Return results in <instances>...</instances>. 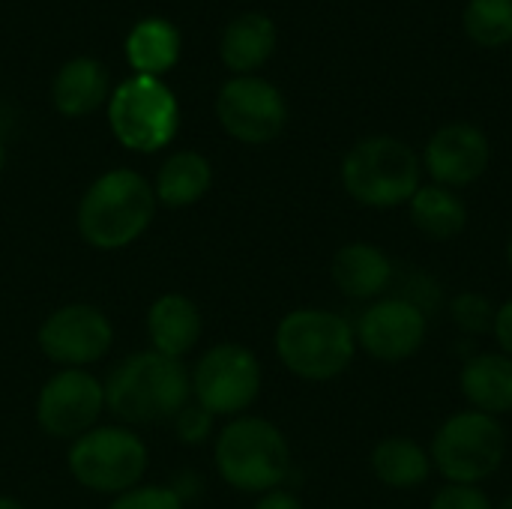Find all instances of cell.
Listing matches in <instances>:
<instances>
[{
	"label": "cell",
	"instance_id": "obj_7",
	"mask_svg": "<svg viewBox=\"0 0 512 509\" xmlns=\"http://www.w3.org/2000/svg\"><path fill=\"white\" fill-rule=\"evenodd\" d=\"M69 474L78 486L96 495H123L141 486L150 453L147 444L126 426H96L69 444Z\"/></svg>",
	"mask_w": 512,
	"mask_h": 509
},
{
	"label": "cell",
	"instance_id": "obj_13",
	"mask_svg": "<svg viewBox=\"0 0 512 509\" xmlns=\"http://www.w3.org/2000/svg\"><path fill=\"white\" fill-rule=\"evenodd\" d=\"M354 336L369 357L381 363H402L426 342V312L408 297H387L360 315Z\"/></svg>",
	"mask_w": 512,
	"mask_h": 509
},
{
	"label": "cell",
	"instance_id": "obj_5",
	"mask_svg": "<svg viewBox=\"0 0 512 509\" xmlns=\"http://www.w3.org/2000/svg\"><path fill=\"white\" fill-rule=\"evenodd\" d=\"M108 126L126 150L159 153L180 129V102L162 78L129 75L111 87Z\"/></svg>",
	"mask_w": 512,
	"mask_h": 509
},
{
	"label": "cell",
	"instance_id": "obj_4",
	"mask_svg": "<svg viewBox=\"0 0 512 509\" xmlns=\"http://www.w3.org/2000/svg\"><path fill=\"white\" fill-rule=\"evenodd\" d=\"M216 468L231 489L267 495L285 483L291 447L270 420L234 417L216 438Z\"/></svg>",
	"mask_w": 512,
	"mask_h": 509
},
{
	"label": "cell",
	"instance_id": "obj_14",
	"mask_svg": "<svg viewBox=\"0 0 512 509\" xmlns=\"http://www.w3.org/2000/svg\"><path fill=\"white\" fill-rule=\"evenodd\" d=\"M492 162L489 138L471 123L441 126L426 147V168L438 186L456 189L480 180Z\"/></svg>",
	"mask_w": 512,
	"mask_h": 509
},
{
	"label": "cell",
	"instance_id": "obj_1",
	"mask_svg": "<svg viewBox=\"0 0 512 509\" xmlns=\"http://www.w3.org/2000/svg\"><path fill=\"white\" fill-rule=\"evenodd\" d=\"M192 402V375L183 360L156 351L129 354L105 381V408L129 426L174 420Z\"/></svg>",
	"mask_w": 512,
	"mask_h": 509
},
{
	"label": "cell",
	"instance_id": "obj_15",
	"mask_svg": "<svg viewBox=\"0 0 512 509\" xmlns=\"http://www.w3.org/2000/svg\"><path fill=\"white\" fill-rule=\"evenodd\" d=\"M147 336H150V351L171 360H183L201 339L198 306L177 291L156 297L147 309Z\"/></svg>",
	"mask_w": 512,
	"mask_h": 509
},
{
	"label": "cell",
	"instance_id": "obj_26",
	"mask_svg": "<svg viewBox=\"0 0 512 509\" xmlns=\"http://www.w3.org/2000/svg\"><path fill=\"white\" fill-rule=\"evenodd\" d=\"M108 509H186V504L171 486H135L117 495Z\"/></svg>",
	"mask_w": 512,
	"mask_h": 509
},
{
	"label": "cell",
	"instance_id": "obj_12",
	"mask_svg": "<svg viewBox=\"0 0 512 509\" xmlns=\"http://www.w3.org/2000/svg\"><path fill=\"white\" fill-rule=\"evenodd\" d=\"M39 351L60 369H87L114 345V327L99 306L69 303L54 309L36 333Z\"/></svg>",
	"mask_w": 512,
	"mask_h": 509
},
{
	"label": "cell",
	"instance_id": "obj_25",
	"mask_svg": "<svg viewBox=\"0 0 512 509\" xmlns=\"http://www.w3.org/2000/svg\"><path fill=\"white\" fill-rule=\"evenodd\" d=\"M450 312H453V321L459 324V330H465V333H486V330H492L495 327V315H498V309L489 303V297H483L477 291L459 294L453 300Z\"/></svg>",
	"mask_w": 512,
	"mask_h": 509
},
{
	"label": "cell",
	"instance_id": "obj_23",
	"mask_svg": "<svg viewBox=\"0 0 512 509\" xmlns=\"http://www.w3.org/2000/svg\"><path fill=\"white\" fill-rule=\"evenodd\" d=\"M372 471L390 489H414L426 483L432 456L411 438H384L372 450Z\"/></svg>",
	"mask_w": 512,
	"mask_h": 509
},
{
	"label": "cell",
	"instance_id": "obj_21",
	"mask_svg": "<svg viewBox=\"0 0 512 509\" xmlns=\"http://www.w3.org/2000/svg\"><path fill=\"white\" fill-rule=\"evenodd\" d=\"M462 393L474 411L501 417L512 411V357L480 354L462 369Z\"/></svg>",
	"mask_w": 512,
	"mask_h": 509
},
{
	"label": "cell",
	"instance_id": "obj_22",
	"mask_svg": "<svg viewBox=\"0 0 512 509\" xmlns=\"http://www.w3.org/2000/svg\"><path fill=\"white\" fill-rule=\"evenodd\" d=\"M408 204H411L414 225L432 240H453L468 225L465 201L447 186H438V183L435 186H420Z\"/></svg>",
	"mask_w": 512,
	"mask_h": 509
},
{
	"label": "cell",
	"instance_id": "obj_19",
	"mask_svg": "<svg viewBox=\"0 0 512 509\" xmlns=\"http://www.w3.org/2000/svg\"><path fill=\"white\" fill-rule=\"evenodd\" d=\"M183 39L180 30L168 18H144L138 21L123 42L126 63L132 66V75H150L162 78L180 63Z\"/></svg>",
	"mask_w": 512,
	"mask_h": 509
},
{
	"label": "cell",
	"instance_id": "obj_34",
	"mask_svg": "<svg viewBox=\"0 0 512 509\" xmlns=\"http://www.w3.org/2000/svg\"><path fill=\"white\" fill-rule=\"evenodd\" d=\"M498 509H512V498H507V501H504Z\"/></svg>",
	"mask_w": 512,
	"mask_h": 509
},
{
	"label": "cell",
	"instance_id": "obj_17",
	"mask_svg": "<svg viewBox=\"0 0 512 509\" xmlns=\"http://www.w3.org/2000/svg\"><path fill=\"white\" fill-rule=\"evenodd\" d=\"M276 51V24L264 12H240L219 36V57L234 75H255Z\"/></svg>",
	"mask_w": 512,
	"mask_h": 509
},
{
	"label": "cell",
	"instance_id": "obj_6",
	"mask_svg": "<svg viewBox=\"0 0 512 509\" xmlns=\"http://www.w3.org/2000/svg\"><path fill=\"white\" fill-rule=\"evenodd\" d=\"M342 183L345 192L366 207L408 204L420 189V159L405 141L375 135L348 150Z\"/></svg>",
	"mask_w": 512,
	"mask_h": 509
},
{
	"label": "cell",
	"instance_id": "obj_3",
	"mask_svg": "<svg viewBox=\"0 0 512 509\" xmlns=\"http://www.w3.org/2000/svg\"><path fill=\"white\" fill-rule=\"evenodd\" d=\"M354 351V327L327 309H294L276 327V354L303 381L339 378L351 366Z\"/></svg>",
	"mask_w": 512,
	"mask_h": 509
},
{
	"label": "cell",
	"instance_id": "obj_33",
	"mask_svg": "<svg viewBox=\"0 0 512 509\" xmlns=\"http://www.w3.org/2000/svg\"><path fill=\"white\" fill-rule=\"evenodd\" d=\"M507 261H510V267H512V237H510V246H507Z\"/></svg>",
	"mask_w": 512,
	"mask_h": 509
},
{
	"label": "cell",
	"instance_id": "obj_31",
	"mask_svg": "<svg viewBox=\"0 0 512 509\" xmlns=\"http://www.w3.org/2000/svg\"><path fill=\"white\" fill-rule=\"evenodd\" d=\"M0 509H24V504L15 501V498H9V495H0Z\"/></svg>",
	"mask_w": 512,
	"mask_h": 509
},
{
	"label": "cell",
	"instance_id": "obj_9",
	"mask_svg": "<svg viewBox=\"0 0 512 509\" xmlns=\"http://www.w3.org/2000/svg\"><path fill=\"white\" fill-rule=\"evenodd\" d=\"M192 375V402L213 417H243L261 396V363L258 357L234 342L213 345L201 354Z\"/></svg>",
	"mask_w": 512,
	"mask_h": 509
},
{
	"label": "cell",
	"instance_id": "obj_28",
	"mask_svg": "<svg viewBox=\"0 0 512 509\" xmlns=\"http://www.w3.org/2000/svg\"><path fill=\"white\" fill-rule=\"evenodd\" d=\"M432 509H492V501H489L486 492L477 489V486L447 483V486L435 495Z\"/></svg>",
	"mask_w": 512,
	"mask_h": 509
},
{
	"label": "cell",
	"instance_id": "obj_11",
	"mask_svg": "<svg viewBox=\"0 0 512 509\" xmlns=\"http://www.w3.org/2000/svg\"><path fill=\"white\" fill-rule=\"evenodd\" d=\"M105 411V384L87 369H60L36 396V423L57 441H75L96 429Z\"/></svg>",
	"mask_w": 512,
	"mask_h": 509
},
{
	"label": "cell",
	"instance_id": "obj_27",
	"mask_svg": "<svg viewBox=\"0 0 512 509\" xmlns=\"http://www.w3.org/2000/svg\"><path fill=\"white\" fill-rule=\"evenodd\" d=\"M213 414H207L201 405L189 402L177 417H174V432L180 438V444H204L213 432Z\"/></svg>",
	"mask_w": 512,
	"mask_h": 509
},
{
	"label": "cell",
	"instance_id": "obj_18",
	"mask_svg": "<svg viewBox=\"0 0 512 509\" xmlns=\"http://www.w3.org/2000/svg\"><path fill=\"white\" fill-rule=\"evenodd\" d=\"M333 282L351 300H375L393 282L390 258L372 243H348L333 258Z\"/></svg>",
	"mask_w": 512,
	"mask_h": 509
},
{
	"label": "cell",
	"instance_id": "obj_30",
	"mask_svg": "<svg viewBox=\"0 0 512 509\" xmlns=\"http://www.w3.org/2000/svg\"><path fill=\"white\" fill-rule=\"evenodd\" d=\"M252 509H303V504H300L291 492L273 489V492L261 495V501H258Z\"/></svg>",
	"mask_w": 512,
	"mask_h": 509
},
{
	"label": "cell",
	"instance_id": "obj_2",
	"mask_svg": "<svg viewBox=\"0 0 512 509\" xmlns=\"http://www.w3.org/2000/svg\"><path fill=\"white\" fill-rule=\"evenodd\" d=\"M153 183L132 168H111L99 174L78 201V234L99 252L132 246L153 222Z\"/></svg>",
	"mask_w": 512,
	"mask_h": 509
},
{
	"label": "cell",
	"instance_id": "obj_32",
	"mask_svg": "<svg viewBox=\"0 0 512 509\" xmlns=\"http://www.w3.org/2000/svg\"><path fill=\"white\" fill-rule=\"evenodd\" d=\"M3 168H6V147H3V141H0V174H3Z\"/></svg>",
	"mask_w": 512,
	"mask_h": 509
},
{
	"label": "cell",
	"instance_id": "obj_10",
	"mask_svg": "<svg viewBox=\"0 0 512 509\" xmlns=\"http://www.w3.org/2000/svg\"><path fill=\"white\" fill-rule=\"evenodd\" d=\"M216 120L240 144H270L288 123V105L267 78L234 75L216 93Z\"/></svg>",
	"mask_w": 512,
	"mask_h": 509
},
{
	"label": "cell",
	"instance_id": "obj_16",
	"mask_svg": "<svg viewBox=\"0 0 512 509\" xmlns=\"http://www.w3.org/2000/svg\"><path fill=\"white\" fill-rule=\"evenodd\" d=\"M111 96V78L102 60L96 57H72L66 60L54 81H51V102L63 117H90L96 108L108 105Z\"/></svg>",
	"mask_w": 512,
	"mask_h": 509
},
{
	"label": "cell",
	"instance_id": "obj_29",
	"mask_svg": "<svg viewBox=\"0 0 512 509\" xmlns=\"http://www.w3.org/2000/svg\"><path fill=\"white\" fill-rule=\"evenodd\" d=\"M492 330H495V339H498V345L504 348V354L512 357V300L498 309V315H495V327H492Z\"/></svg>",
	"mask_w": 512,
	"mask_h": 509
},
{
	"label": "cell",
	"instance_id": "obj_8",
	"mask_svg": "<svg viewBox=\"0 0 512 509\" xmlns=\"http://www.w3.org/2000/svg\"><path fill=\"white\" fill-rule=\"evenodd\" d=\"M507 453V435L498 417L462 411L450 417L432 444V462L447 483L477 486L492 477Z\"/></svg>",
	"mask_w": 512,
	"mask_h": 509
},
{
	"label": "cell",
	"instance_id": "obj_20",
	"mask_svg": "<svg viewBox=\"0 0 512 509\" xmlns=\"http://www.w3.org/2000/svg\"><path fill=\"white\" fill-rule=\"evenodd\" d=\"M213 186V165L204 153L198 150H177L171 153L153 180V195L156 204L162 207H192L198 204Z\"/></svg>",
	"mask_w": 512,
	"mask_h": 509
},
{
	"label": "cell",
	"instance_id": "obj_24",
	"mask_svg": "<svg viewBox=\"0 0 512 509\" xmlns=\"http://www.w3.org/2000/svg\"><path fill=\"white\" fill-rule=\"evenodd\" d=\"M465 30L480 45H504L512 39V0H471Z\"/></svg>",
	"mask_w": 512,
	"mask_h": 509
}]
</instances>
